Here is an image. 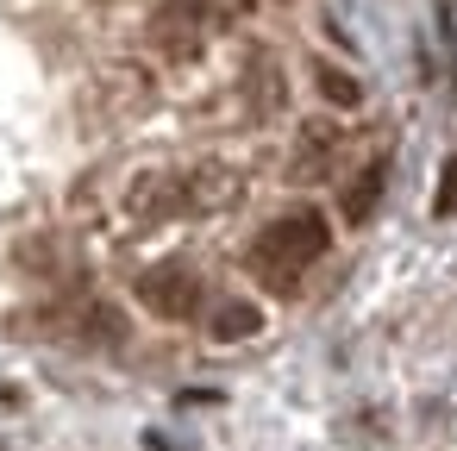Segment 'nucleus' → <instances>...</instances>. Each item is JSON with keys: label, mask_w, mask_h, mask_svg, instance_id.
<instances>
[{"label": "nucleus", "mask_w": 457, "mask_h": 451, "mask_svg": "<svg viewBox=\"0 0 457 451\" xmlns=\"http://www.w3.org/2000/svg\"><path fill=\"white\" fill-rule=\"evenodd\" d=\"M326 245H332V226H326L313 207H295V213L270 220V226L251 238L245 263H251V276H257L270 295H295V282L307 276V263L326 257Z\"/></svg>", "instance_id": "nucleus-1"}, {"label": "nucleus", "mask_w": 457, "mask_h": 451, "mask_svg": "<svg viewBox=\"0 0 457 451\" xmlns=\"http://www.w3.org/2000/svg\"><path fill=\"white\" fill-rule=\"evenodd\" d=\"M207 20H213L207 0H163V7L151 13V45H157L170 63H188V57H201Z\"/></svg>", "instance_id": "nucleus-2"}, {"label": "nucleus", "mask_w": 457, "mask_h": 451, "mask_svg": "<svg viewBox=\"0 0 457 451\" xmlns=\"http://www.w3.org/2000/svg\"><path fill=\"white\" fill-rule=\"evenodd\" d=\"M138 301L157 320H195L201 313V276L188 263H157V270L138 276Z\"/></svg>", "instance_id": "nucleus-3"}, {"label": "nucleus", "mask_w": 457, "mask_h": 451, "mask_svg": "<svg viewBox=\"0 0 457 451\" xmlns=\"http://www.w3.org/2000/svg\"><path fill=\"white\" fill-rule=\"evenodd\" d=\"M238 170L232 163H213V157H201V163H188L182 170V207L188 213H220V207H232L238 201Z\"/></svg>", "instance_id": "nucleus-4"}, {"label": "nucleus", "mask_w": 457, "mask_h": 451, "mask_svg": "<svg viewBox=\"0 0 457 451\" xmlns=\"http://www.w3.org/2000/svg\"><path fill=\"white\" fill-rule=\"evenodd\" d=\"M126 213L145 220V226L188 213V207H182V170H145V176L126 188Z\"/></svg>", "instance_id": "nucleus-5"}, {"label": "nucleus", "mask_w": 457, "mask_h": 451, "mask_svg": "<svg viewBox=\"0 0 457 451\" xmlns=\"http://www.w3.org/2000/svg\"><path fill=\"white\" fill-rule=\"evenodd\" d=\"M338 151H345V132L332 120H307L295 138V176H332Z\"/></svg>", "instance_id": "nucleus-6"}, {"label": "nucleus", "mask_w": 457, "mask_h": 451, "mask_svg": "<svg viewBox=\"0 0 457 451\" xmlns=\"http://www.w3.org/2000/svg\"><path fill=\"white\" fill-rule=\"evenodd\" d=\"M245 95H251V113H263V120L288 107V76H282V63H276L270 51L251 57V70H245Z\"/></svg>", "instance_id": "nucleus-7"}, {"label": "nucleus", "mask_w": 457, "mask_h": 451, "mask_svg": "<svg viewBox=\"0 0 457 451\" xmlns=\"http://www.w3.org/2000/svg\"><path fill=\"white\" fill-rule=\"evenodd\" d=\"M382 188H388V163H382V157H370V163L345 182V201H338V207H345V220H351V226H363V220L376 213Z\"/></svg>", "instance_id": "nucleus-8"}, {"label": "nucleus", "mask_w": 457, "mask_h": 451, "mask_svg": "<svg viewBox=\"0 0 457 451\" xmlns=\"http://www.w3.org/2000/svg\"><path fill=\"white\" fill-rule=\"evenodd\" d=\"M207 332H213L220 345H238V338H257V332H263V313L232 295V301H220V307L207 313Z\"/></svg>", "instance_id": "nucleus-9"}, {"label": "nucleus", "mask_w": 457, "mask_h": 451, "mask_svg": "<svg viewBox=\"0 0 457 451\" xmlns=\"http://www.w3.org/2000/svg\"><path fill=\"white\" fill-rule=\"evenodd\" d=\"M76 332L95 338V345H126V320H120V307H107V301H88V307L76 313Z\"/></svg>", "instance_id": "nucleus-10"}, {"label": "nucleus", "mask_w": 457, "mask_h": 451, "mask_svg": "<svg viewBox=\"0 0 457 451\" xmlns=\"http://www.w3.org/2000/svg\"><path fill=\"white\" fill-rule=\"evenodd\" d=\"M313 82H320V95H326L332 107H363V82H357L351 70H338V63H313Z\"/></svg>", "instance_id": "nucleus-11"}, {"label": "nucleus", "mask_w": 457, "mask_h": 451, "mask_svg": "<svg viewBox=\"0 0 457 451\" xmlns=\"http://www.w3.org/2000/svg\"><path fill=\"white\" fill-rule=\"evenodd\" d=\"M438 213H457V157L445 163V176H438V201H432Z\"/></svg>", "instance_id": "nucleus-12"}]
</instances>
